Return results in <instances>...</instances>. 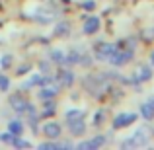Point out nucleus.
Segmentation results:
<instances>
[{"label": "nucleus", "instance_id": "f257e3e1", "mask_svg": "<svg viewBox=\"0 0 154 150\" xmlns=\"http://www.w3.org/2000/svg\"><path fill=\"white\" fill-rule=\"evenodd\" d=\"M146 144H148L146 129H139V131H135L129 139H125L123 142H121V146L123 148H139V146H146Z\"/></svg>", "mask_w": 154, "mask_h": 150}, {"label": "nucleus", "instance_id": "f03ea898", "mask_svg": "<svg viewBox=\"0 0 154 150\" xmlns=\"http://www.w3.org/2000/svg\"><path fill=\"white\" fill-rule=\"evenodd\" d=\"M117 49V45L113 43H105V41H100L94 49V57L96 60H109V57L113 55V51Z\"/></svg>", "mask_w": 154, "mask_h": 150}, {"label": "nucleus", "instance_id": "7ed1b4c3", "mask_svg": "<svg viewBox=\"0 0 154 150\" xmlns=\"http://www.w3.org/2000/svg\"><path fill=\"white\" fill-rule=\"evenodd\" d=\"M131 59H133V49H123V51L115 49L113 55L109 57V63H111L113 66H123V64L131 63Z\"/></svg>", "mask_w": 154, "mask_h": 150}, {"label": "nucleus", "instance_id": "20e7f679", "mask_svg": "<svg viewBox=\"0 0 154 150\" xmlns=\"http://www.w3.org/2000/svg\"><path fill=\"white\" fill-rule=\"evenodd\" d=\"M8 103H10V109H12V111H16L18 115H22V113H26V109H27V105H29V101L23 98L22 94H18V92H16V94L10 96Z\"/></svg>", "mask_w": 154, "mask_h": 150}, {"label": "nucleus", "instance_id": "39448f33", "mask_svg": "<svg viewBox=\"0 0 154 150\" xmlns=\"http://www.w3.org/2000/svg\"><path fill=\"white\" fill-rule=\"evenodd\" d=\"M105 142H107V139L103 135H98V136H92V139L84 140V142H78L76 148L78 150H96V148H102Z\"/></svg>", "mask_w": 154, "mask_h": 150}, {"label": "nucleus", "instance_id": "423d86ee", "mask_svg": "<svg viewBox=\"0 0 154 150\" xmlns=\"http://www.w3.org/2000/svg\"><path fill=\"white\" fill-rule=\"evenodd\" d=\"M41 131H43V135H45L47 139H51V140H59L60 136H63V127H60L59 123H55V121L45 123Z\"/></svg>", "mask_w": 154, "mask_h": 150}, {"label": "nucleus", "instance_id": "0eeeda50", "mask_svg": "<svg viewBox=\"0 0 154 150\" xmlns=\"http://www.w3.org/2000/svg\"><path fill=\"white\" fill-rule=\"evenodd\" d=\"M137 121V113H119V115L113 119V129H125L129 125H133Z\"/></svg>", "mask_w": 154, "mask_h": 150}, {"label": "nucleus", "instance_id": "6e6552de", "mask_svg": "<svg viewBox=\"0 0 154 150\" xmlns=\"http://www.w3.org/2000/svg\"><path fill=\"white\" fill-rule=\"evenodd\" d=\"M57 82L60 84V88H72V84H74V72L68 70V68L59 70L57 72Z\"/></svg>", "mask_w": 154, "mask_h": 150}, {"label": "nucleus", "instance_id": "1a4fd4ad", "mask_svg": "<svg viewBox=\"0 0 154 150\" xmlns=\"http://www.w3.org/2000/svg\"><path fill=\"white\" fill-rule=\"evenodd\" d=\"M66 123V129L70 131L72 136H80L86 133V123H84V117L82 119H72V121H64Z\"/></svg>", "mask_w": 154, "mask_h": 150}, {"label": "nucleus", "instance_id": "9d476101", "mask_svg": "<svg viewBox=\"0 0 154 150\" xmlns=\"http://www.w3.org/2000/svg\"><path fill=\"white\" fill-rule=\"evenodd\" d=\"M41 86H43V74L41 72H33V74L22 84V90L27 92V90H31V88H41Z\"/></svg>", "mask_w": 154, "mask_h": 150}, {"label": "nucleus", "instance_id": "9b49d317", "mask_svg": "<svg viewBox=\"0 0 154 150\" xmlns=\"http://www.w3.org/2000/svg\"><path fill=\"white\" fill-rule=\"evenodd\" d=\"M100 18L98 16H90V18L84 22V26H82V33H86V35H94L96 31L100 29Z\"/></svg>", "mask_w": 154, "mask_h": 150}, {"label": "nucleus", "instance_id": "f8f14e48", "mask_svg": "<svg viewBox=\"0 0 154 150\" xmlns=\"http://www.w3.org/2000/svg\"><path fill=\"white\" fill-rule=\"evenodd\" d=\"M152 78V70L150 66H140L139 70L135 72V76H133V82L135 84H140V82H146V80Z\"/></svg>", "mask_w": 154, "mask_h": 150}, {"label": "nucleus", "instance_id": "ddd939ff", "mask_svg": "<svg viewBox=\"0 0 154 150\" xmlns=\"http://www.w3.org/2000/svg\"><path fill=\"white\" fill-rule=\"evenodd\" d=\"M140 115H143V119H148V121L154 117V96H150V98L140 105Z\"/></svg>", "mask_w": 154, "mask_h": 150}, {"label": "nucleus", "instance_id": "4468645a", "mask_svg": "<svg viewBox=\"0 0 154 150\" xmlns=\"http://www.w3.org/2000/svg\"><path fill=\"white\" fill-rule=\"evenodd\" d=\"M64 59H66V53L63 49H51L49 51V60L55 64H64Z\"/></svg>", "mask_w": 154, "mask_h": 150}, {"label": "nucleus", "instance_id": "2eb2a0df", "mask_svg": "<svg viewBox=\"0 0 154 150\" xmlns=\"http://www.w3.org/2000/svg\"><path fill=\"white\" fill-rule=\"evenodd\" d=\"M53 33L57 37H64V35L70 33V22H59L55 27H53Z\"/></svg>", "mask_w": 154, "mask_h": 150}, {"label": "nucleus", "instance_id": "dca6fc26", "mask_svg": "<svg viewBox=\"0 0 154 150\" xmlns=\"http://www.w3.org/2000/svg\"><path fill=\"white\" fill-rule=\"evenodd\" d=\"M8 131L12 133V135H23V123L22 119H10L8 121Z\"/></svg>", "mask_w": 154, "mask_h": 150}, {"label": "nucleus", "instance_id": "f3484780", "mask_svg": "<svg viewBox=\"0 0 154 150\" xmlns=\"http://www.w3.org/2000/svg\"><path fill=\"white\" fill-rule=\"evenodd\" d=\"M84 117V111L78 107H70L64 111V121H72V119H82Z\"/></svg>", "mask_w": 154, "mask_h": 150}, {"label": "nucleus", "instance_id": "a211bd4d", "mask_svg": "<svg viewBox=\"0 0 154 150\" xmlns=\"http://www.w3.org/2000/svg\"><path fill=\"white\" fill-rule=\"evenodd\" d=\"M55 111H57L55 99H45V103H43V111H41V117H51Z\"/></svg>", "mask_w": 154, "mask_h": 150}, {"label": "nucleus", "instance_id": "6ab92c4d", "mask_svg": "<svg viewBox=\"0 0 154 150\" xmlns=\"http://www.w3.org/2000/svg\"><path fill=\"white\" fill-rule=\"evenodd\" d=\"M80 57H82V53H78V49L68 51L66 59H64V64H80Z\"/></svg>", "mask_w": 154, "mask_h": 150}, {"label": "nucleus", "instance_id": "aec40b11", "mask_svg": "<svg viewBox=\"0 0 154 150\" xmlns=\"http://www.w3.org/2000/svg\"><path fill=\"white\" fill-rule=\"evenodd\" d=\"M12 146H16V148H29L31 142L26 140V139H22V135H18V136H14V140H12Z\"/></svg>", "mask_w": 154, "mask_h": 150}, {"label": "nucleus", "instance_id": "412c9836", "mask_svg": "<svg viewBox=\"0 0 154 150\" xmlns=\"http://www.w3.org/2000/svg\"><path fill=\"white\" fill-rule=\"evenodd\" d=\"M39 148H41V150H57V148H60V144L49 139L47 142H41V144H39Z\"/></svg>", "mask_w": 154, "mask_h": 150}, {"label": "nucleus", "instance_id": "4be33fe9", "mask_svg": "<svg viewBox=\"0 0 154 150\" xmlns=\"http://www.w3.org/2000/svg\"><path fill=\"white\" fill-rule=\"evenodd\" d=\"M14 136H16V135H12L10 131H6V133H0V142H4V144H12Z\"/></svg>", "mask_w": 154, "mask_h": 150}, {"label": "nucleus", "instance_id": "5701e85b", "mask_svg": "<svg viewBox=\"0 0 154 150\" xmlns=\"http://www.w3.org/2000/svg\"><path fill=\"white\" fill-rule=\"evenodd\" d=\"M8 90H10V78L0 74V92H8Z\"/></svg>", "mask_w": 154, "mask_h": 150}, {"label": "nucleus", "instance_id": "b1692460", "mask_svg": "<svg viewBox=\"0 0 154 150\" xmlns=\"http://www.w3.org/2000/svg\"><path fill=\"white\" fill-rule=\"evenodd\" d=\"M39 70H41V74H49L51 72V60H41L39 63Z\"/></svg>", "mask_w": 154, "mask_h": 150}, {"label": "nucleus", "instance_id": "393cba45", "mask_svg": "<svg viewBox=\"0 0 154 150\" xmlns=\"http://www.w3.org/2000/svg\"><path fill=\"white\" fill-rule=\"evenodd\" d=\"M12 64V55H4L2 59H0V66L2 68H8Z\"/></svg>", "mask_w": 154, "mask_h": 150}, {"label": "nucleus", "instance_id": "a878e982", "mask_svg": "<svg viewBox=\"0 0 154 150\" xmlns=\"http://www.w3.org/2000/svg\"><path fill=\"white\" fill-rule=\"evenodd\" d=\"M102 121H103V111H98L94 115V125H102Z\"/></svg>", "mask_w": 154, "mask_h": 150}, {"label": "nucleus", "instance_id": "bb28decb", "mask_svg": "<svg viewBox=\"0 0 154 150\" xmlns=\"http://www.w3.org/2000/svg\"><path fill=\"white\" fill-rule=\"evenodd\" d=\"M27 70H29V64H22V66H18V74H26Z\"/></svg>", "mask_w": 154, "mask_h": 150}, {"label": "nucleus", "instance_id": "cd10ccee", "mask_svg": "<svg viewBox=\"0 0 154 150\" xmlns=\"http://www.w3.org/2000/svg\"><path fill=\"white\" fill-rule=\"evenodd\" d=\"M84 8H86V10H92V8H94V2H92V0H88V2H84L82 4Z\"/></svg>", "mask_w": 154, "mask_h": 150}, {"label": "nucleus", "instance_id": "c85d7f7f", "mask_svg": "<svg viewBox=\"0 0 154 150\" xmlns=\"http://www.w3.org/2000/svg\"><path fill=\"white\" fill-rule=\"evenodd\" d=\"M150 60H152V64H154V53H152V55H150Z\"/></svg>", "mask_w": 154, "mask_h": 150}]
</instances>
